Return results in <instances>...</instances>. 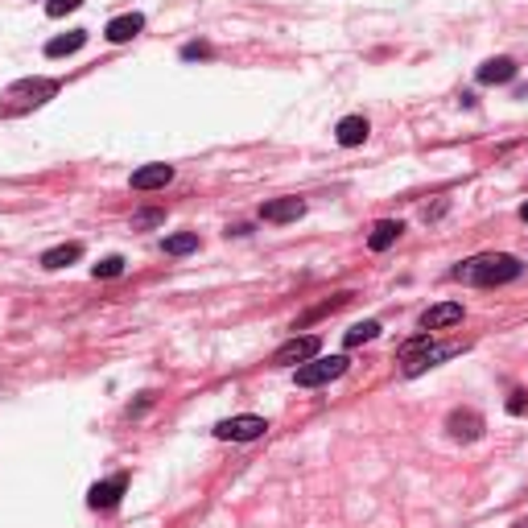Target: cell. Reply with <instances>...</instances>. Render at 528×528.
Masks as SVG:
<instances>
[{"label":"cell","instance_id":"10","mask_svg":"<svg viewBox=\"0 0 528 528\" xmlns=\"http://www.w3.org/2000/svg\"><path fill=\"white\" fill-rule=\"evenodd\" d=\"M305 215V202L302 199H273L260 207V219L264 223H294V219Z\"/></svg>","mask_w":528,"mask_h":528},{"label":"cell","instance_id":"21","mask_svg":"<svg viewBox=\"0 0 528 528\" xmlns=\"http://www.w3.org/2000/svg\"><path fill=\"white\" fill-rule=\"evenodd\" d=\"M91 273H96V277H104V281H108V277H120V273H124V260H120V256H108V260H99Z\"/></svg>","mask_w":528,"mask_h":528},{"label":"cell","instance_id":"1","mask_svg":"<svg viewBox=\"0 0 528 528\" xmlns=\"http://www.w3.org/2000/svg\"><path fill=\"white\" fill-rule=\"evenodd\" d=\"M520 273H524V264H520L516 256H508V252H487V256L462 260L459 269H450V277L467 281V285H508Z\"/></svg>","mask_w":528,"mask_h":528},{"label":"cell","instance_id":"9","mask_svg":"<svg viewBox=\"0 0 528 528\" xmlns=\"http://www.w3.org/2000/svg\"><path fill=\"white\" fill-rule=\"evenodd\" d=\"M459 322H462L459 302H438L421 314V330H446V326H459Z\"/></svg>","mask_w":528,"mask_h":528},{"label":"cell","instance_id":"24","mask_svg":"<svg viewBox=\"0 0 528 528\" xmlns=\"http://www.w3.org/2000/svg\"><path fill=\"white\" fill-rule=\"evenodd\" d=\"M508 413H512V417L528 413V392H512V400H508Z\"/></svg>","mask_w":528,"mask_h":528},{"label":"cell","instance_id":"12","mask_svg":"<svg viewBox=\"0 0 528 528\" xmlns=\"http://www.w3.org/2000/svg\"><path fill=\"white\" fill-rule=\"evenodd\" d=\"M140 29H145V17H140V13H124V17H116V21H108V42H132V37L140 34Z\"/></svg>","mask_w":528,"mask_h":528},{"label":"cell","instance_id":"20","mask_svg":"<svg viewBox=\"0 0 528 528\" xmlns=\"http://www.w3.org/2000/svg\"><path fill=\"white\" fill-rule=\"evenodd\" d=\"M75 9H83V0H46V17H67Z\"/></svg>","mask_w":528,"mask_h":528},{"label":"cell","instance_id":"2","mask_svg":"<svg viewBox=\"0 0 528 528\" xmlns=\"http://www.w3.org/2000/svg\"><path fill=\"white\" fill-rule=\"evenodd\" d=\"M54 96H58V78H42V75L17 78V83L0 96V112L17 116V112H29V108H42L46 99H54Z\"/></svg>","mask_w":528,"mask_h":528},{"label":"cell","instance_id":"22","mask_svg":"<svg viewBox=\"0 0 528 528\" xmlns=\"http://www.w3.org/2000/svg\"><path fill=\"white\" fill-rule=\"evenodd\" d=\"M165 223V211H140L137 219H132V227H157Z\"/></svg>","mask_w":528,"mask_h":528},{"label":"cell","instance_id":"17","mask_svg":"<svg viewBox=\"0 0 528 528\" xmlns=\"http://www.w3.org/2000/svg\"><path fill=\"white\" fill-rule=\"evenodd\" d=\"M83 46H87V34H83V29H75V34H67V37H54V42H46V58H67V54L83 50Z\"/></svg>","mask_w":528,"mask_h":528},{"label":"cell","instance_id":"14","mask_svg":"<svg viewBox=\"0 0 528 528\" xmlns=\"http://www.w3.org/2000/svg\"><path fill=\"white\" fill-rule=\"evenodd\" d=\"M368 120L364 116H347V120H338V129H335V137H338V145L343 149H356V145H364L368 140Z\"/></svg>","mask_w":528,"mask_h":528},{"label":"cell","instance_id":"26","mask_svg":"<svg viewBox=\"0 0 528 528\" xmlns=\"http://www.w3.org/2000/svg\"><path fill=\"white\" fill-rule=\"evenodd\" d=\"M512 528H528V516H524V520H516V524H512Z\"/></svg>","mask_w":528,"mask_h":528},{"label":"cell","instance_id":"18","mask_svg":"<svg viewBox=\"0 0 528 528\" xmlns=\"http://www.w3.org/2000/svg\"><path fill=\"white\" fill-rule=\"evenodd\" d=\"M376 335H380V322H359V326H351L343 335V343L347 347H364V343H372Z\"/></svg>","mask_w":528,"mask_h":528},{"label":"cell","instance_id":"15","mask_svg":"<svg viewBox=\"0 0 528 528\" xmlns=\"http://www.w3.org/2000/svg\"><path fill=\"white\" fill-rule=\"evenodd\" d=\"M512 78H516V62L512 58H492V62H483V67H479V83H512Z\"/></svg>","mask_w":528,"mask_h":528},{"label":"cell","instance_id":"3","mask_svg":"<svg viewBox=\"0 0 528 528\" xmlns=\"http://www.w3.org/2000/svg\"><path fill=\"white\" fill-rule=\"evenodd\" d=\"M343 372H347V356H326V359L314 356L297 368V384H302V388H318V384L338 380Z\"/></svg>","mask_w":528,"mask_h":528},{"label":"cell","instance_id":"8","mask_svg":"<svg viewBox=\"0 0 528 528\" xmlns=\"http://www.w3.org/2000/svg\"><path fill=\"white\" fill-rule=\"evenodd\" d=\"M124 487H129V475H112V479H104V483H96L91 492H87V503H91V508H99V512H108V508H116V503H120Z\"/></svg>","mask_w":528,"mask_h":528},{"label":"cell","instance_id":"4","mask_svg":"<svg viewBox=\"0 0 528 528\" xmlns=\"http://www.w3.org/2000/svg\"><path fill=\"white\" fill-rule=\"evenodd\" d=\"M264 430H269L264 417L243 413V417H227V421H219L215 438H223V442H256V438H264Z\"/></svg>","mask_w":528,"mask_h":528},{"label":"cell","instance_id":"16","mask_svg":"<svg viewBox=\"0 0 528 528\" xmlns=\"http://www.w3.org/2000/svg\"><path fill=\"white\" fill-rule=\"evenodd\" d=\"M78 256H83V243H58V248L42 252V269H67Z\"/></svg>","mask_w":528,"mask_h":528},{"label":"cell","instance_id":"23","mask_svg":"<svg viewBox=\"0 0 528 528\" xmlns=\"http://www.w3.org/2000/svg\"><path fill=\"white\" fill-rule=\"evenodd\" d=\"M182 58H211V46H207V42H191V46H182Z\"/></svg>","mask_w":528,"mask_h":528},{"label":"cell","instance_id":"7","mask_svg":"<svg viewBox=\"0 0 528 528\" xmlns=\"http://www.w3.org/2000/svg\"><path fill=\"white\" fill-rule=\"evenodd\" d=\"M446 430H450V438H459V442H479L487 425L475 409H454V413L446 417Z\"/></svg>","mask_w":528,"mask_h":528},{"label":"cell","instance_id":"5","mask_svg":"<svg viewBox=\"0 0 528 528\" xmlns=\"http://www.w3.org/2000/svg\"><path fill=\"white\" fill-rule=\"evenodd\" d=\"M462 351H467V343H430V347H421L417 356L405 359V376H421V372H430V368L446 364V359L462 356Z\"/></svg>","mask_w":528,"mask_h":528},{"label":"cell","instance_id":"25","mask_svg":"<svg viewBox=\"0 0 528 528\" xmlns=\"http://www.w3.org/2000/svg\"><path fill=\"white\" fill-rule=\"evenodd\" d=\"M520 219H524V223H528V202H524V207H520Z\"/></svg>","mask_w":528,"mask_h":528},{"label":"cell","instance_id":"19","mask_svg":"<svg viewBox=\"0 0 528 528\" xmlns=\"http://www.w3.org/2000/svg\"><path fill=\"white\" fill-rule=\"evenodd\" d=\"M199 248V235L194 232H182V235H170V240H165V252H170V256H186V252H194Z\"/></svg>","mask_w":528,"mask_h":528},{"label":"cell","instance_id":"11","mask_svg":"<svg viewBox=\"0 0 528 528\" xmlns=\"http://www.w3.org/2000/svg\"><path fill=\"white\" fill-rule=\"evenodd\" d=\"M173 182V165H145L132 173V191H161Z\"/></svg>","mask_w":528,"mask_h":528},{"label":"cell","instance_id":"13","mask_svg":"<svg viewBox=\"0 0 528 528\" xmlns=\"http://www.w3.org/2000/svg\"><path fill=\"white\" fill-rule=\"evenodd\" d=\"M400 232H405V223H400V219H380V223L372 227V235H368V248H372V252H388L392 243L400 240Z\"/></svg>","mask_w":528,"mask_h":528},{"label":"cell","instance_id":"6","mask_svg":"<svg viewBox=\"0 0 528 528\" xmlns=\"http://www.w3.org/2000/svg\"><path fill=\"white\" fill-rule=\"evenodd\" d=\"M322 351V343H318V335H302V338H289V343H281L277 347V356H273V364L277 368H294V364H305V359H314Z\"/></svg>","mask_w":528,"mask_h":528}]
</instances>
